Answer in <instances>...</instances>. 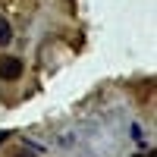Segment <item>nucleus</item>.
<instances>
[{
	"mask_svg": "<svg viewBox=\"0 0 157 157\" xmlns=\"http://www.w3.org/2000/svg\"><path fill=\"white\" fill-rule=\"evenodd\" d=\"M148 157H154V151H148Z\"/></svg>",
	"mask_w": 157,
	"mask_h": 157,
	"instance_id": "obj_4",
	"label": "nucleus"
},
{
	"mask_svg": "<svg viewBox=\"0 0 157 157\" xmlns=\"http://www.w3.org/2000/svg\"><path fill=\"white\" fill-rule=\"evenodd\" d=\"M22 75V60L19 57H0V78H6V82H13V78Z\"/></svg>",
	"mask_w": 157,
	"mask_h": 157,
	"instance_id": "obj_1",
	"label": "nucleus"
},
{
	"mask_svg": "<svg viewBox=\"0 0 157 157\" xmlns=\"http://www.w3.org/2000/svg\"><path fill=\"white\" fill-rule=\"evenodd\" d=\"M135 157H145V154H135Z\"/></svg>",
	"mask_w": 157,
	"mask_h": 157,
	"instance_id": "obj_5",
	"label": "nucleus"
},
{
	"mask_svg": "<svg viewBox=\"0 0 157 157\" xmlns=\"http://www.w3.org/2000/svg\"><path fill=\"white\" fill-rule=\"evenodd\" d=\"M13 157H35V154H32V151H16Z\"/></svg>",
	"mask_w": 157,
	"mask_h": 157,
	"instance_id": "obj_3",
	"label": "nucleus"
},
{
	"mask_svg": "<svg viewBox=\"0 0 157 157\" xmlns=\"http://www.w3.org/2000/svg\"><path fill=\"white\" fill-rule=\"evenodd\" d=\"M10 38H13L10 22H6V19H0V47H6V44H10Z\"/></svg>",
	"mask_w": 157,
	"mask_h": 157,
	"instance_id": "obj_2",
	"label": "nucleus"
}]
</instances>
